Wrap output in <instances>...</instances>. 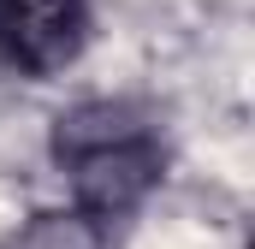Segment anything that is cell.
<instances>
[{
    "mask_svg": "<svg viewBox=\"0 0 255 249\" xmlns=\"http://www.w3.org/2000/svg\"><path fill=\"white\" fill-rule=\"evenodd\" d=\"M48 166L65 184V208L107 244L148 208L172 172V142L154 107L130 95H83L48 124Z\"/></svg>",
    "mask_w": 255,
    "mask_h": 249,
    "instance_id": "6da1fadb",
    "label": "cell"
},
{
    "mask_svg": "<svg viewBox=\"0 0 255 249\" xmlns=\"http://www.w3.org/2000/svg\"><path fill=\"white\" fill-rule=\"evenodd\" d=\"M95 48V0H0V71L54 83Z\"/></svg>",
    "mask_w": 255,
    "mask_h": 249,
    "instance_id": "7a4b0ae2",
    "label": "cell"
}]
</instances>
